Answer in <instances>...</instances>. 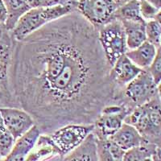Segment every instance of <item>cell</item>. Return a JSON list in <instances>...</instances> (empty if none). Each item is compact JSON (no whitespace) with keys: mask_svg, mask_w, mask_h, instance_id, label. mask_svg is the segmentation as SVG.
<instances>
[{"mask_svg":"<svg viewBox=\"0 0 161 161\" xmlns=\"http://www.w3.org/2000/svg\"><path fill=\"white\" fill-rule=\"evenodd\" d=\"M97 31L77 11L16 41L11 84L19 107L41 134L68 124H93L119 90Z\"/></svg>","mask_w":161,"mask_h":161,"instance_id":"6da1fadb","label":"cell"},{"mask_svg":"<svg viewBox=\"0 0 161 161\" xmlns=\"http://www.w3.org/2000/svg\"><path fill=\"white\" fill-rule=\"evenodd\" d=\"M160 93L145 103L134 108L124 123L133 126L147 143L160 147L161 110Z\"/></svg>","mask_w":161,"mask_h":161,"instance_id":"7a4b0ae2","label":"cell"},{"mask_svg":"<svg viewBox=\"0 0 161 161\" xmlns=\"http://www.w3.org/2000/svg\"><path fill=\"white\" fill-rule=\"evenodd\" d=\"M75 11V8L70 6L33 8L21 17L14 29L11 31V34L15 40L19 41L48 23L58 19Z\"/></svg>","mask_w":161,"mask_h":161,"instance_id":"3957f363","label":"cell"},{"mask_svg":"<svg viewBox=\"0 0 161 161\" xmlns=\"http://www.w3.org/2000/svg\"><path fill=\"white\" fill-rule=\"evenodd\" d=\"M15 44L11 31L0 24V108L19 107L11 84V67Z\"/></svg>","mask_w":161,"mask_h":161,"instance_id":"277c9868","label":"cell"},{"mask_svg":"<svg viewBox=\"0 0 161 161\" xmlns=\"http://www.w3.org/2000/svg\"><path fill=\"white\" fill-rule=\"evenodd\" d=\"M157 85L147 69L142 70L136 78L121 90L119 104H123L130 110L148 103L160 93Z\"/></svg>","mask_w":161,"mask_h":161,"instance_id":"5b68a950","label":"cell"},{"mask_svg":"<svg viewBox=\"0 0 161 161\" xmlns=\"http://www.w3.org/2000/svg\"><path fill=\"white\" fill-rule=\"evenodd\" d=\"M97 37L101 48L110 67L128 50L123 26L116 19L97 30Z\"/></svg>","mask_w":161,"mask_h":161,"instance_id":"8992f818","label":"cell"},{"mask_svg":"<svg viewBox=\"0 0 161 161\" xmlns=\"http://www.w3.org/2000/svg\"><path fill=\"white\" fill-rule=\"evenodd\" d=\"M117 8L113 0H78L76 11L97 31L115 19Z\"/></svg>","mask_w":161,"mask_h":161,"instance_id":"52a82bcc","label":"cell"},{"mask_svg":"<svg viewBox=\"0 0 161 161\" xmlns=\"http://www.w3.org/2000/svg\"><path fill=\"white\" fill-rule=\"evenodd\" d=\"M93 124H68L49 134L53 143L58 149L60 157L76 149L93 132Z\"/></svg>","mask_w":161,"mask_h":161,"instance_id":"ba28073f","label":"cell"},{"mask_svg":"<svg viewBox=\"0 0 161 161\" xmlns=\"http://www.w3.org/2000/svg\"><path fill=\"white\" fill-rule=\"evenodd\" d=\"M131 110L123 104H110L105 106L95 122L92 133L96 139H110L124 123Z\"/></svg>","mask_w":161,"mask_h":161,"instance_id":"9c48e42d","label":"cell"},{"mask_svg":"<svg viewBox=\"0 0 161 161\" xmlns=\"http://www.w3.org/2000/svg\"><path fill=\"white\" fill-rule=\"evenodd\" d=\"M0 115L7 129L15 140L36 125L31 114L19 107L0 108Z\"/></svg>","mask_w":161,"mask_h":161,"instance_id":"30bf717a","label":"cell"},{"mask_svg":"<svg viewBox=\"0 0 161 161\" xmlns=\"http://www.w3.org/2000/svg\"><path fill=\"white\" fill-rule=\"evenodd\" d=\"M142 70L133 64L126 55H123L110 69V76L116 88L121 90L136 78Z\"/></svg>","mask_w":161,"mask_h":161,"instance_id":"8fae6325","label":"cell"},{"mask_svg":"<svg viewBox=\"0 0 161 161\" xmlns=\"http://www.w3.org/2000/svg\"><path fill=\"white\" fill-rule=\"evenodd\" d=\"M40 135V129L35 125L24 136L15 140L11 151L3 159V161H25Z\"/></svg>","mask_w":161,"mask_h":161,"instance_id":"7c38bea8","label":"cell"},{"mask_svg":"<svg viewBox=\"0 0 161 161\" xmlns=\"http://www.w3.org/2000/svg\"><path fill=\"white\" fill-rule=\"evenodd\" d=\"M110 139L125 152L147 143L139 132L133 126L126 123H123Z\"/></svg>","mask_w":161,"mask_h":161,"instance_id":"4fadbf2b","label":"cell"},{"mask_svg":"<svg viewBox=\"0 0 161 161\" xmlns=\"http://www.w3.org/2000/svg\"><path fill=\"white\" fill-rule=\"evenodd\" d=\"M55 156H60V154L50 136L41 134L25 161H47Z\"/></svg>","mask_w":161,"mask_h":161,"instance_id":"5bb4252c","label":"cell"},{"mask_svg":"<svg viewBox=\"0 0 161 161\" xmlns=\"http://www.w3.org/2000/svg\"><path fill=\"white\" fill-rule=\"evenodd\" d=\"M159 49L160 48H157L146 40L137 48L127 50L125 55L137 67L145 70L152 64Z\"/></svg>","mask_w":161,"mask_h":161,"instance_id":"9a60e30c","label":"cell"},{"mask_svg":"<svg viewBox=\"0 0 161 161\" xmlns=\"http://www.w3.org/2000/svg\"><path fill=\"white\" fill-rule=\"evenodd\" d=\"M61 161H97L93 134L90 133L77 148L61 158Z\"/></svg>","mask_w":161,"mask_h":161,"instance_id":"2e32d148","label":"cell"},{"mask_svg":"<svg viewBox=\"0 0 161 161\" xmlns=\"http://www.w3.org/2000/svg\"><path fill=\"white\" fill-rule=\"evenodd\" d=\"M97 161H123L125 151L111 139H96Z\"/></svg>","mask_w":161,"mask_h":161,"instance_id":"e0dca14e","label":"cell"},{"mask_svg":"<svg viewBox=\"0 0 161 161\" xmlns=\"http://www.w3.org/2000/svg\"><path fill=\"white\" fill-rule=\"evenodd\" d=\"M121 23L124 28L126 46L128 50L137 48L146 41V34H145L146 21L143 22L122 21Z\"/></svg>","mask_w":161,"mask_h":161,"instance_id":"ac0fdd59","label":"cell"},{"mask_svg":"<svg viewBox=\"0 0 161 161\" xmlns=\"http://www.w3.org/2000/svg\"><path fill=\"white\" fill-rule=\"evenodd\" d=\"M7 9V20L4 24L6 28L12 31L19 20L28 11L31 10L29 6L24 0H3Z\"/></svg>","mask_w":161,"mask_h":161,"instance_id":"d6986e66","label":"cell"},{"mask_svg":"<svg viewBox=\"0 0 161 161\" xmlns=\"http://www.w3.org/2000/svg\"><path fill=\"white\" fill-rule=\"evenodd\" d=\"M115 19L119 21H132V22H143L145 21L140 13L139 1L130 0L124 5L117 8L115 12Z\"/></svg>","mask_w":161,"mask_h":161,"instance_id":"ffe728a7","label":"cell"},{"mask_svg":"<svg viewBox=\"0 0 161 161\" xmlns=\"http://www.w3.org/2000/svg\"><path fill=\"white\" fill-rule=\"evenodd\" d=\"M159 149L160 147L152 143H144L125 152L123 161H143L153 156Z\"/></svg>","mask_w":161,"mask_h":161,"instance_id":"44dd1931","label":"cell"},{"mask_svg":"<svg viewBox=\"0 0 161 161\" xmlns=\"http://www.w3.org/2000/svg\"><path fill=\"white\" fill-rule=\"evenodd\" d=\"M161 20L160 16L155 19L146 21L145 34L146 40L157 48H160L161 44Z\"/></svg>","mask_w":161,"mask_h":161,"instance_id":"7402d4cb","label":"cell"},{"mask_svg":"<svg viewBox=\"0 0 161 161\" xmlns=\"http://www.w3.org/2000/svg\"><path fill=\"white\" fill-rule=\"evenodd\" d=\"M15 143V139L4 125L0 115V155L3 158L8 156Z\"/></svg>","mask_w":161,"mask_h":161,"instance_id":"603a6c76","label":"cell"},{"mask_svg":"<svg viewBox=\"0 0 161 161\" xmlns=\"http://www.w3.org/2000/svg\"><path fill=\"white\" fill-rule=\"evenodd\" d=\"M139 8H140L141 15L145 21L155 19L157 17L160 16V9H158L156 7L147 2L146 0L139 1Z\"/></svg>","mask_w":161,"mask_h":161,"instance_id":"cb8c5ba5","label":"cell"},{"mask_svg":"<svg viewBox=\"0 0 161 161\" xmlns=\"http://www.w3.org/2000/svg\"><path fill=\"white\" fill-rule=\"evenodd\" d=\"M147 71L150 73V75L155 80V82L157 85H160L161 80V55H160V49L156 54V57L152 61V64H150Z\"/></svg>","mask_w":161,"mask_h":161,"instance_id":"d4e9b609","label":"cell"},{"mask_svg":"<svg viewBox=\"0 0 161 161\" xmlns=\"http://www.w3.org/2000/svg\"><path fill=\"white\" fill-rule=\"evenodd\" d=\"M78 0H41L42 7L49 8L55 6H70L76 9Z\"/></svg>","mask_w":161,"mask_h":161,"instance_id":"484cf974","label":"cell"},{"mask_svg":"<svg viewBox=\"0 0 161 161\" xmlns=\"http://www.w3.org/2000/svg\"><path fill=\"white\" fill-rule=\"evenodd\" d=\"M8 14H7V9H6L5 4L3 0H0V24L4 25L7 20Z\"/></svg>","mask_w":161,"mask_h":161,"instance_id":"4316f807","label":"cell"},{"mask_svg":"<svg viewBox=\"0 0 161 161\" xmlns=\"http://www.w3.org/2000/svg\"><path fill=\"white\" fill-rule=\"evenodd\" d=\"M26 3L29 6L31 9L37 8H41L42 7V2L41 0H24Z\"/></svg>","mask_w":161,"mask_h":161,"instance_id":"83f0119b","label":"cell"},{"mask_svg":"<svg viewBox=\"0 0 161 161\" xmlns=\"http://www.w3.org/2000/svg\"><path fill=\"white\" fill-rule=\"evenodd\" d=\"M146 1L154 7H156L158 9L161 8V0H146Z\"/></svg>","mask_w":161,"mask_h":161,"instance_id":"f1b7e54d","label":"cell"},{"mask_svg":"<svg viewBox=\"0 0 161 161\" xmlns=\"http://www.w3.org/2000/svg\"><path fill=\"white\" fill-rule=\"evenodd\" d=\"M130 0H113V2L114 3V4H115L117 8H119L121 6L124 5V4L130 2Z\"/></svg>","mask_w":161,"mask_h":161,"instance_id":"f546056e","label":"cell"},{"mask_svg":"<svg viewBox=\"0 0 161 161\" xmlns=\"http://www.w3.org/2000/svg\"><path fill=\"white\" fill-rule=\"evenodd\" d=\"M152 157H153L154 161H161L160 149H159V150H158L156 153L154 154L153 156H152Z\"/></svg>","mask_w":161,"mask_h":161,"instance_id":"4dcf8cb0","label":"cell"},{"mask_svg":"<svg viewBox=\"0 0 161 161\" xmlns=\"http://www.w3.org/2000/svg\"><path fill=\"white\" fill-rule=\"evenodd\" d=\"M143 161H154V159L152 156H150V157H147L146 159H144Z\"/></svg>","mask_w":161,"mask_h":161,"instance_id":"1f68e13d","label":"cell"},{"mask_svg":"<svg viewBox=\"0 0 161 161\" xmlns=\"http://www.w3.org/2000/svg\"><path fill=\"white\" fill-rule=\"evenodd\" d=\"M3 159V158L2 157V156H1V155H0V160H2V159Z\"/></svg>","mask_w":161,"mask_h":161,"instance_id":"d6a6232c","label":"cell"},{"mask_svg":"<svg viewBox=\"0 0 161 161\" xmlns=\"http://www.w3.org/2000/svg\"><path fill=\"white\" fill-rule=\"evenodd\" d=\"M138 1H142V0H138Z\"/></svg>","mask_w":161,"mask_h":161,"instance_id":"836d02e7","label":"cell"},{"mask_svg":"<svg viewBox=\"0 0 161 161\" xmlns=\"http://www.w3.org/2000/svg\"><path fill=\"white\" fill-rule=\"evenodd\" d=\"M0 161H3V159H2V160H0Z\"/></svg>","mask_w":161,"mask_h":161,"instance_id":"e575fe53","label":"cell"}]
</instances>
